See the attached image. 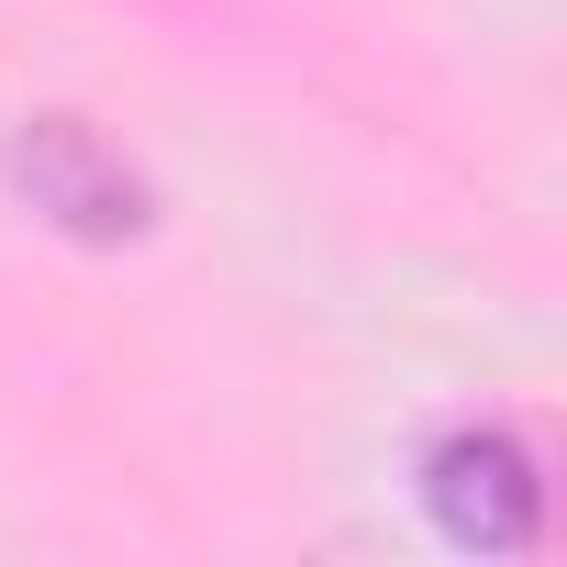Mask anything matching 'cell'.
<instances>
[{
  "label": "cell",
  "instance_id": "obj_1",
  "mask_svg": "<svg viewBox=\"0 0 567 567\" xmlns=\"http://www.w3.org/2000/svg\"><path fill=\"white\" fill-rule=\"evenodd\" d=\"M12 178H23V200L45 212V223H68V234H90V245H123V234H145V178L123 167V145H101L79 112H45V123H23V145H12Z\"/></svg>",
  "mask_w": 567,
  "mask_h": 567
},
{
  "label": "cell",
  "instance_id": "obj_2",
  "mask_svg": "<svg viewBox=\"0 0 567 567\" xmlns=\"http://www.w3.org/2000/svg\"><path fill=\"white\" fill-rule=\"evenodd\" d=\"M423 501H434V523H445L456 545H478V556L534 545V456H523L512 434H445V445L423 456Z\"/></svg>",
  "mask_w": 567,
  "mask_h": 567
}]
</instances>
